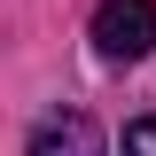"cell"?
<instances>
[{"label": "cell", "mask_w": 156, "mask_h": 156, "mask_svg": "<svg viewBox=\"0 0 156 156\" xmlns=\"http://www.w3.org/2000/svg\"><path fill=\"white\" fill-rule=\"evenodd\" d=\"M94 47L109 62H140L156 47V0H101L94 8Z\"/></svg>", "instance_id": "6da1fadb"}, {"label": "cell", "mask_w": 156, "mask_h": 156, "mask_svg": "<svg viewBox=\"0 0 156 156\" xmlns=\"http://www.w3.org/2000/svg\"><path fill=\"white\" fill-rule=\"evenodd\" d=\"M31 156H101V125L86 109H62V117H47L31 133Z\"/></svg>", "instance_id": "7a4b0ae2"}, {"label": "cell", "mask_w": 156, "mask_h": 156, "mask_svg": "<svg viewBox=\"0 0 156 156\" xmlns=\"http://www.w3.org/2000/svg\"><path fill=\"white\" fill-rule=\"evenodd\" d=\"M125 156H156V117H140V125H125Z\"/></svg>", "instance_id": "3957f363"}]
</instances>
